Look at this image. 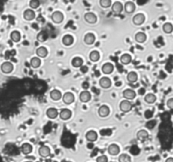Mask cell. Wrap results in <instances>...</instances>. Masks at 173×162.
Returning a JSON list of instances; mask_svg holds the SVG:
<instances>
[{"mask_svg":"<svg viewBox=\"0 0 173 162\" xmlns=\"http://www.w3.org/2000/svg\"><path fill=\"white\" fill-rule=\"evenodd\" d=\"M119 108L123 112H129L132 110V104L128 100H123L121 101Z\"/></svg>","mask_w":173,"mask_h":162,"instance_id":"1","label":"cell"},{"mask_svg":"<svg viewBox=\"0 0 173 162\" xmlns=\"http://www.w3.org/2000/svg\"><path fill=\"white\" fill-rule=\"evenodd\" d=\"M52 20L53 21L54 23L56 24H60L63 21V14H62V12L60 11H56V12H53V14H52Z\"/></svg>","mask_w":173,"mask_h":162,"instance_id":"2","label":"cell"},{"mask_svg":"<svg viewBox=\"0 0 173 162\" xmlns=\"http://www.w3.org/2000/svg\"><path fill=\"white\" fill-rule=\"evenodd\" d=\"M74 100H75L74 94L71 92H66L62 95V100L67 105H70L71 103H73L74 101Z\"/></svg>","mask_w":173,"mask_h":162,"instance_id":"3","label":"cell"},{"mask_svg":"<svg viewBox=\"0 0 173 162\" xmlns=\"http://www.w3.org/2000/svg\"><path fill=\"white\" fill-rule=\"evenodd\" d=\"M144 20H145V16H144V14L141 13L135 14L133 18V23L134 25H136V26L142 25L143 23L144 22Z\"/></svg>","mask_w":173,"mask_h":162,"instance_id":"4","label":"cell"},{"mask_svg":"<svg viewBox=\"0 0 173 162\" xmlns=\"http://www.w3.org/2000/svg\"><path fill=\"white\" fill-rule=\"evenodd\" d=\"M123 4L119 2V1H117L114 2L112 5H111V11L115 14H120L122 13V11L123 10Z\"/></svg>","mask_w":173,"mask_h":162,"instance_id":"5","label":"cell"},{"mask_svg":"<svg viewBox=\"0 0 173 162\" xmlns=\"http://www.w3.org/2000/svg\"><path fill=\"white\" fill-rule=\"evenodd\" d=\"M99 85L103 89H109L111 86V81L107 77H102L99 80Z\"/></svg>","mask_w":173,"mask_h":162,"instance_id":"6","label":"cell"},{"mask_svg":"<svg viewBox=\"0 0 173 162\" xmlns=\"http://www.w3.org/2000/svg\"><path fill=\"white\" fill-rule=\"evenodd\" d=\"M1 71L5 74H9L13 71L14 65L9 62H5L4 63H2L1 65Z\"/></svg>","mask_w":173,"mask_h":162,"instance_id":"7","label":"cell"},{"mask_svg":"<svg viewBox=\"0 0 173 162\" xmlns=\"http://www.w3.org/2000/svg\"><path fill=\"white\" fill-rule=\"evenodd\" d=\"M36 18V14L34 12V10L31 9H26L24 12V19L27 20V21H31L34 19Z\"/></svg>","mask_w":173,"mask_h":162,"instance_id":"8","label":"cell"},{"mask_svg":"<svg viewBox=\"0 0 173 162\" xmlns=\"http://www.w3.org/2000/svg\"><path fill=\"white\" fill-rule=\"evenodd\" d=\"M110 113V109L109 107L106 106V105H103L101 106L99 109H98V114L101 117H106L109 115Z\"/></svg>","mask_w":173,"mask_h":162,"instance_id":"9","label":"cell"},{"mask_svg":"<svg viewBox=\"0 0 173 162\" xmlns=\"http://www.w3.org/2000/svg\"><path fill=\"white\" fill-rule=\"evenodd\" d=\"M84 20L89 24H95L97 21V17L96 15L93 13H86L84 14Z\"/></svg>","mask_w":173,"mask_h":162,"instance_id":"10","label":"cell"},{"mask_svg":"<svg viewBox=\"0 0 173 162\" xmlns=\"http://www.w3.org/2000/svg\"><path fill=\"white\" fill-rule=\"evenodd\" d=\"M38 153H39V154H40L41 157L46 158L48 157L49 155H50L51 150H50L49 147L46 146V145H42V146H41L39 149H38Z\"/></svg>","mask_w":173,"mask_h":162,"instance_id":"11","label":"cell"},{"mask_svg":"<svg viewBox=\"0 0 173 162\" xmlns=\"http://www.w3.org/2000/svg\"><path fill=\"white\" fill-rule=\"evenodd\" d=\"M123 97H124L126 100H133L136 97V92L133 90H131V89H127L125 90L123 92Z\"/></svg>","mask_w":173,"mask_h":162,"instance_id":"12","label":"cell"},{"mask_svg":"<svg viewBox=\"0 0 173 162\" xmlns=\"http://www.w3.org/2000/svg\"><path fill=\"white\" fill-rule=\"evenodd\" d=\"M136 9V6L134 4V3L132 1H129L127 2L124 5V10L127 14H132L135 11Z\"/></svg>","mask_w":173,"mask_h":162,"instance_id":"13","label":"cell"},{"mask_svg":"<svg viewBox=\"0 0 173 162\" xmlns=\"http://www.w3.org/2000/svg\"><path fill=\"white\" fill-rule=\"evenodd\" d=\"M102 72L104 73L105 74H111V73L113 72V70H114V66H113L112 63H107L102 66Z\"/></svg>","mask_w":173,"mask_h":162,"instance_id":"14","label":"cell"},{"mask_svg":"<svg viewBox=\"0 0 173 162\" xmlns=\"http://www.w3.org/2000/svg\"><path fill=\"white\" fill-rule=\"evenodd\" d=\"M91 99V94L90 93L89 91H87V90H84V91H82L80 94V101H82V102H84V103H86V102H88L90 101V100Z\"/></svg>","mask_w":173,"mask_h":162,"instance_id":"15","label":"cell"},{"mask_svg":"<svg viewBox=\"0 0 173 162\" xmlns=\"http://www.w3.org/2000/svg\"><path fill=\"white\" fill-rule=\"evenodd\" d=\"M108 153L111 155H117L120 153L119 146L116 144H111L108 147Z\"/></svg>","mask_w":173,"mask_h":162,"instance_id":"16","label":"cell"},{"mask_svg":"<svg viewBox=\"0 0 173 162\" xmlns=\"http://www.w3.org/2000/svg\"><path fill=\"white\" fill-rule=\"evenodd\" d=\"M59 116H60V118L62 120H68L72 116V112L69 110V109H62V111L59 113Z\"/></svg>","mask_w":173,"mask_h":162,"instance_id":"17","label":"cell"},{"mask_svg":"<svg viewBox=\"0 0 173 162\" xmlns=\"http://www.w3.org/2000/svg\"><path fill=\"white\" fill-rule=\"evenodd\" d=\"M84 43L87 45H92L95 40H96V36L92 33H87L84 37Z\"/></svg>","mask_w":173,"mask_h":162,"instance_id":"18","label":"cell"},{"mask_svg":"<svg viewBox=\"0 0 173 162\" xmlns=\"http://www.w3.org/2000/svg\"><path fill=\"white\" fill-rule=\"evenodd\" d=\"M58 112L56 108L54 107H50L47 110V116L50 118V119H55L56 117H58Z\"/></svg>","mask_w":173,"mask_h":162,"instance_id":"19","label":"cell"},{"mask_svg":"<svg viewBox=\"0 0 173 162\" xmlns=\"http://www.w3.org/2000/svg\"><path fill=\"white\" fill-rule=\"evenodd\" d=\"M85 138H86V140H88V141L94 142V141H96V140H97V133L94 130L89 131V132L86 133Z\"/></svg>","mask_w":173,"mask_h":162,"instance_id":"20","label":"cell"},{"mask_svg":"<svg viewBox=\"0 0 173 162\" xmlns=\"http://www.w3.org/2000/svg\"><path fill=\"white\" fill-rule=\"evenodd\" d=\"M21 152L24 154H29L32 152V145L29 143H25L21 145Z\"/></svg>","mask_w":173,"mask_h":162,"instance_id":"21","label":"cell"},{"mask_svg":"<svg viewBox=\"0 0 173 162\" xmlns=\"http://www.w3.org/2000/svg\"><path fill=\"white\" fill-rule=\"evenodd\" d=\"M47 54H48V52H47V48L44 47V46H40V47H38V48L36 49V55H37L38 57L41 58H46V57L47 56Z\"/></svg>","mask_w":173,"mask_h":162,"instance_id":"22","label":"cell"},{"mask_svg":"<svg viewBox=\"0 0 173 162\" xmlns=\"http://www.w3.org/2000/svg\"><path fill=\"white\" fill-rule=\"evenodd\" d=\"M50 96H51V99L53 100H59L62 98V95L61 91H59L58 90H53L51 91Z\"/></svg>","mask_w":173,"mask_h":162,"instance_id":"23","label":"cell"},{"mask_svg":"<svg viewBox=\"0 0 173 162\" xmlns=\"http://www.w3.org/2000/svg\"><path fill=\"white\" fill-rule=\"evenodd\" d=\"M146 39L147 36L145 33H144V32H138L135 35V40L138 43H144L146 40Z\"/></svg>","mask_w":173,"mask_h":162,"instance_id":"24","label":"cell"},{"mask_svg":"<svg viewBox=\"0 0 173 162\" xmlns=\"http://www.w3.org/2000/svg\"><path fill=\"white\" fill-rule=\"evenodd\" d=\"M120 61H121V63H123V64L128 65V64H129V63L132 62V57L128 53L123 54L122 57H121V58H120Z\"/></svg>","mask_w":173,"mask_h":162,"instance_id":"25","label":"cell"},{"mask_svg":"<svg viewBox=\"0 0 173 162\" xmlns=\"http://www.w3.org/2000/svg\"><path fill=\"white\" fill-rule=\"evenodd\" d=\"M62 43L65 46H71L74 43V37L71 35H65L62 37Z\"/></svg>","mask_w":173,"mask_h":162,"instance_id":"26","label":"cell"},{"mask_svg":"<svg viewBox=\"0 0 173 162\" xmlns=\"http://www.w3.org/2000/svg\"><path fill=\"white\" fill-rule=\"evenodd\" d=\"M10 38H11V40H13L14 42H19L20 40V38H21L20 33L18 31H14L10 34Z\"/></svg>","mask_w":173,"mask_h":162,"instance_id":"27","label":"cell"},{"mask_svg":"<svg viewBox=\"0 0 173 162\" xmlns=\"http://www.w3.org/2000/svg\"><path fill=\"white\" fill-rule=\"evenodd\" d=\"M83 59L80 58V57H76L74 58H73L72 60V65L74 66V68H80L83 65Z\"/></svg>","mask_w":173,"mask_h":162,"instance_id":"28","label":"cell"},{"mask_svg":"<svg viewBox=\"0 0 173 162\" xmlns=\"http://www.w3.org/2000/svg\"><path fill=\"white\" fill-rule=\"evenodd\" d=\"M127 80H128V81H129V83H131V84L135 83L138 80L137 73L135 72L129 73V74H128V76H127Z\"/></svg>","mask_w":173,"mask_h":162,"instance_id":"29","label":"cell"},{"mask_svg":"<svg viewBox=\"0 0 173 162\" xmlns=\"http://www.w3.org/2000/svg\"><path fill=\"white\" fill-rule=\"evenodd\" d=\"M149 137V134L146 130L142 129V130H139L137 133V138L139 140H146L147 138Z\"/></svg>","mask_w":173,"mask_h":162,"instance_id":"30","label":"cell"},{"mask_svg":"<svg viewBox=\"0 0 173 162\" xmlns=\"http://www.w3.org/2000/svg\"><path fill=\"white\" fill-rule=\"evenodd\" d=\"M144 100L145 102L148 104H153L155 103V100H156V96L155 94L150 93V94H147L144 97Z\"/></svg>","mask_w":173,"mask_h":162,"instance_id":"31","label":"cell"},{"mask_svg":"<svg viewBox=\"0 0 173 162\" xmlns=\"http://www.w3.org/2000/svg\"><path fill=\"white\" fill-rule=\"evenodd\" d=\"M90 59L92 62H97L100 59V53L98 51H92L90 54Z\"/></svg>","mask_w":173,"mask_h":162,"instance_id":"32","label":"cell"},{"mask_svg":"<svg viewBox=\"0 0 173 162\" xmlns=\"http://www.w3.org/2000/svg\"><path fill=\"white\" fill-rule=\"evenodd\" d=\"M41 59L39 58H32L31 59V66L34 68H37L40 67Z\"/></svg>","mask_w":173,"mask_h":162,"instance_id":"33","label":"cell"},{"mask_svg":"<svg viewBox=\"0 0 173 162\" xmlns=\"http://www.w3.org/2000/svg\"><path fill=\"white\" fill-rule=\"evenodd\" d=\"M163 31L167 34H170L173 32V26L171 23H165L163 25Z\"/></svg>","mask_w":173,"mask_h":162,"instance_id":"34","label":"cell"},{"mask_svg":"<svg viewBox=\"0 0 173 162\" xmlns=\"http://www.w3.org/2000/svg\"><path fill=\"white\" fill-rule=\"evenodd\" d=\"M119 162H131V157L127 154H122L118 157Z\"/></svg>","mask_w":173,"mask_h":162,"instance_id":"35","label":"cell"},{"mask_svg":"<svg viewBox=\"0 0 173 162\" xmlns=\"http://www.w3.org/2000/svg\"><path fill=\"white\" fill-rule=\"evenodd\" d=\"M100 5L102 6L103 9H107L112 4H111V0H101L100 1Z\"/></svg>","mask_w":173,"mask_h":162,"instance_id":"36","label":"cell"},{"mask_svg":"<svg viewBox=\"0 0 173 162\" xmlns=\"http://www.w3.org/2000/svg\"><path fill=\"white\" fill-rule=\"evenodd\" d=\"M40 5V2L38 0H31L30 2V7L31 9H36L39 7Z\"/></svg>","mask_w":173,"mask_h":162,"instance_id":"37","label":"cell"},{"mask_svg":"<svg viewBox=\"0 0 173 162\" xmlns=\"http://www.w3.org/2000/svg\"><path fill=\"white\" fill-rule=\"evenodd\" d=\"M96 162H108V158L105 154L100 155L96 158Z\"/></svg>","mask_w":173,"mask_h":162,"instance_id":"38","label":"cell"},{"mask_svg":"<svg viewBox=\"0 0 173 162\" xmlns=\"http://www.w3.org/2000/svg\"><path fill=\"white\" fill-rule=\"evenodd\" d=\"M47 38V34H45L44 32H41L38 36V39L40 41H44Z\"/></svg>","mask_w":173,"mask_h":162,"instance_id":"39","label":"cell"},{"mask_svg":"<svg viewBox=\"0 0 173 162\" xmlns=\"http://www.w3.org/2000/svg\"><path fill=\"white\" fill-rule=\"evenodd\" d=\"M155 121H154V120L148 122L146 123V127L148 128H150V129H152V128H153V127L155 126Z\"/></svg>","mask_w":173,"mask_h":162,"instance_id":"40","label":"cell"},{"mask_svg":"<svg viewBox=\"0 0 173 162\" xmlns=\"http://www.w3.org/2000/svg\"><path fill=\"white\" fill-rule=\"evenodd\" d=\"M166 105H167V106H168L170 109H171L173 110V98H170V99L167 100V102H166Z\"/></svg>","mask_w":173,"mask_h":162,"instance_id":"41","label":"cell"},{"mask_svg":"<svg viewBox=\"0 0 173 162\" xmlns=\"http://www.w3.org/2000/svg\"><path fill=\"white\" fill-rule=\"evenodd\" d=\"M165 162H173V158L172 157L167 158V159H166V160H165Z\"/></svg>","mask_w":173,"mask_h":162,"instance_id":"42","label":"cell"},{"mask_svg":"<svg viewBox=\"0 0 173 162\" xmlns=\"http://www.w3.org/2000/svg\"><path fill=\"white\" fill-rule=\"evenodd\" d=\"M36 162H40V161H36Z\"/></svg>","mask_w":173,"mask_h":162,"instance_id":"43","label":"cell"}]
</instances>
